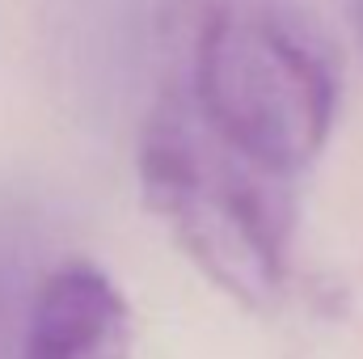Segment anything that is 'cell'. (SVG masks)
Masks as SVG:
<instances>
[{
	"mask_svg": "<svg viewBox=\"0 0 363 359\" xmlns=\"http://www.w3.org/2000/svg\"><path fill=\"white\" fill-rule=\"evenodd\" d=\"M157 97L220 153L300 186L334 136L342 72L291 0H165Z\"/></svg>",
	"mask_w": 363,
	"mask_h": 359,
	"instance_id": "6da1fadb",
	"label": "cell"
},
{
	"mask_svg": "<svg viewBox=\"0 0 363 359\" xmlns=\"http://www.w3.org/2000/svg\"><path fill=\"white\" fill-rule=\"evenodd\" d=\"M135 174L148 211L220 292L245 309H271L296 287L300 186L220 153L161 97L140 123Z\"/></svg>",
	"mask_w": 363,
	"mask_h": 359,
	"instance_id": "7a4b0ae2",
	"label": "cell"
},
{
	"mask_svg": "<svg viewBox=\"0 0 363 359\" xmlns=\"http://www.w3.org/2000/svg\"><path fill=\"white\" fill-rule=\"evenodd\" d=\"M347 9H351V21H355V34H359V43H363V0H347Z\"/></svg>",
	"mask_w": 363,
	"mask_h": 359,
	"instance_id": "5b68a950",
	"label": "cell"
},
{
	"mask_svg": "<svg viewBox=\"0 0 363 359\" xmlns=\"http://www.w3.org/2000/svg\"><path fill=\"white\" fill-rule=\"evenodd\" d=\"M43 275L30 267V241L21 224L0 220V359H21L30 300Z\"/></svg>",
	"mask_w": 363,
	"mask_h": 359,
	"instance_id": "277c9868",
	"label": "cell"
},
{
	"mask_svg": "<svg viewBox=\"0 0 363 359\" xmlns=\"http://www.w3.org/2000/svg\"><path fill=\"white\" fill-rule=\"evenodd\" d=\"M21 359H131V304L85 258L51 267L30 300Z\"/></svg>",
	"mask_w": 363,
	"mask_h": 359,
	"instance_id": "3957f363",
	"label": "cell"
}]
</instances>
